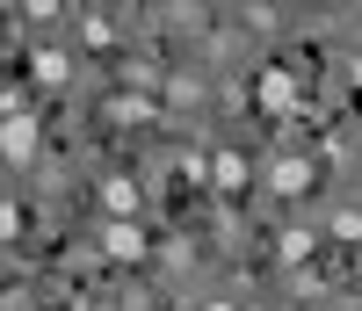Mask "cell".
<instances>
[{
  "label": "cell",
  "instance_id": "1",
  "mask_svg": "<svg viewBox=\"0 0 362 311\" xmlns=\"http://www.w3.org/2000/svg\"><path fill=\"white\" fill-rule=\"evenodd\" d=\"M0 160H8V167H29V160H37V116H29V109H8V116H0Z\"/></svg>",
  "mask_w": 362,
  "mask_h": 311
},
{
  "label": "cell",
  "instance_id": "2",
  "mask_svg": "<svg viewBox=\"0 0 362 311\" xmlns=\"http://www.w3.org/2000/svg\"><path fill=\"white\" fill-rule=\"evenodd\" d=\"M102 254H109V261H138V254H145L138 217H109V225H102Z\"/></svg>",
  "mask_w": 362,
  "mask_h": 311
},
{
  "label": "cell",
  "instance_id": "3",
  "mask_svg": "<svg viewBox=\"0 0 362 311\" xmlns=\"http://www.w3.org/2000/svg\"><path fill=\"white\" fill-rule=\"evenodd\" d=\"M261 109L290 116V109H297V80H290V73H261Z\"/></svg>",
  "mask_w": 362,
  "mask_h": 311
},
{
  "label": "cell",
  "instance_id": "4",
  "mask_svg": "<svg viewBox=\"0 0 362 311\" xmlns=\"http://www.w3.org/2000/svg\"><path fill=\"white\" fill-rule=\"evenodd\" d=\"M102 203H109L116 217H138V181H124V174H116V181H102Z\"/></svg>",
  "mask_w": 362,
  "mask_h": 311
},
{
  "label": "cell",
  "instance_id": "5",
  "mask_svg": "<svg viewBox=\"0 0 362 311\" xmlns=\"http://www.w3.org/2000/svg\"><path fill=\"white\" fill-rule=\"evenodd\" d=\"M210 181H218V189H247V160H239V152H218V174Z\"/></svg>",
  "mask_w": 362,
  "mask_h": 311
},
{
  "label": "cell",
  "instance_id": "6",
  "mask_svg": "<svg viewBox=\"0 0 362 311\" xmlns=\"http://www.w3.org/2000/svg\"><path fill=\"white\" fill-rule=\"evenodd\" d=\"M37 80L44 87H66V51H37Z\"/></svg>",
  "mask_w": 362,
  "mask_h": 311
},
{
  "label": "cell",
  "instance_id": "7",
  "mask_svg": "<svg viewBox=\"0 0 362 311\" xmlns=\"http://www.w3.org/2000/svg\"><path fill=\"white\" fill-rule=\"evenodd\" d=\"M305 181H312V167H305V160H283V167H276V189H283V196H297Z\"/></svg>",
  "mask_w": 362,
  "mask_h": 311
},
{
  "label": "cell",
  "instance_id": "8",
  "mask_svg": "<svg viewBox=\"0 0 362 311\" xmlns=\"http://www.w3.org/2000/svg\"><path fill=\"white\" fill-rule=\"evenodd\" d=\"M210 311H232V304H210Z\"/></svg>",
  "mask_w": 362,
  "mask_h": 311
}]
</instances>
